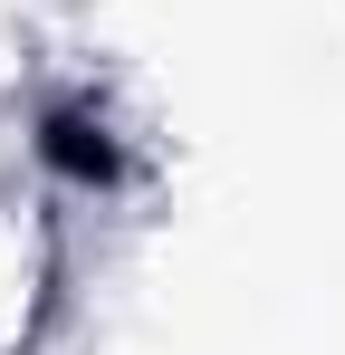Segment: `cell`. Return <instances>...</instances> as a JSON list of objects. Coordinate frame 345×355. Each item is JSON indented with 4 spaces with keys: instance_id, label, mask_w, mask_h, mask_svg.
I'll use <instances>...</instances> for the list:
<instances>
[{
    "instance_id": "obj_1",
    "label": "cell",
    "mask_w": 345,
    "mask_h": 355,
    "mask_svg": "<svg viewBox=\"0 0 345 355\" xmlns=\"http://www.w3.org/2000/svg\"><path fill=\"white\" fill-rule=\"evenodd\" d=\"M48 154L67 164V173H115L106 125H87V116H48Z\"/></svg>"
}]
</instances>
